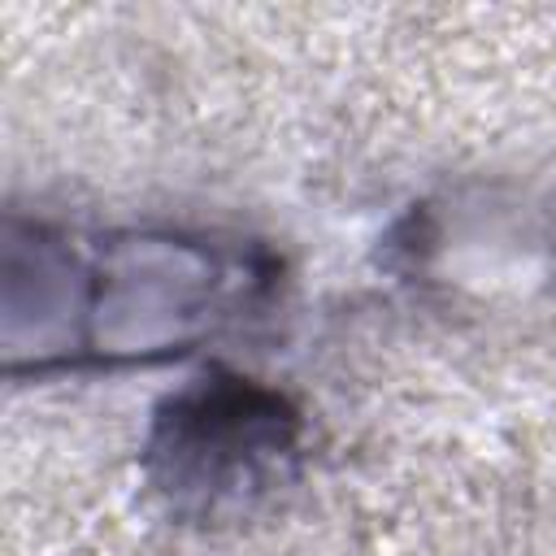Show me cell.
Masks as SVG:
<instances>
[{"label": "cell", "mask_w": 556, "mask_h": 556, "mask_svg": "<svg viewBox=\"0 0 556 556\" xmlns=\"http://www.w3.org/2000/svg\"><path fill=\"white\" fill-rule=\"evenodd\" d=\"M282 417L269 395H256L248 387H222L208 395L187 400L174 413L165 452L174 456V478L208 486L226 473H248L256 456L282 452Z\"/></svg>", "instance_id": "1"}]
</instances>
